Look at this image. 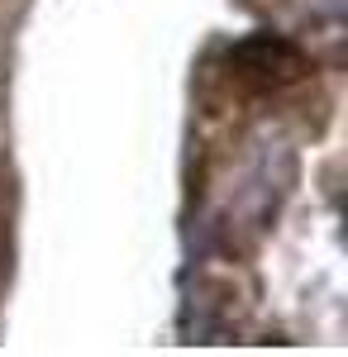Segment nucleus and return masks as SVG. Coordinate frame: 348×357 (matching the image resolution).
I'll return each mask as SVG.
<instances>
[{"label": "nucleus", "instance_id": "f257e3e1", "mask_svg": "<svg viewBox=\"0 0 348 357\" xmlns=\"http://www.w3.org/2000/svg\"><path fill=\"white\" fill-rule=\"evenodd\" d=\"M229 72H234L239 82L258 86V91H272V86H287L305 72V53L291 48L287 38L258 33V38H248V43H239V48L229 53Z\"/></svg>", "mask_w": 348, "mask_h": 357}]
</instances>
